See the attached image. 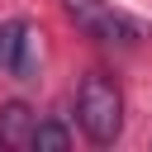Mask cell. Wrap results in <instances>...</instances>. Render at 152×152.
<instances>
[{
    "instance_id": "4",
    "label": "cell",
    "mask_w": 152,
    "mask_h": 152,
    "mask_svg": "<svg viewBox=\"0 0 152 152\" xmlns=\"http://www.w3.org/2000/svg\"><path fill=\"white\" fill-rule=\"evenodd\" d=\"M33 128H38V114L24 100L0 104V147H33Z\"/></svg>"
},
{
    "instance_id": "5",
    "label": "cell",
    "mask_w": 152,
    "mask_h": 152,
    "mask_svg": "<svg viewBox=\"0 0 152 152\" xmlns=\"http://www.w3.org/2000/svg\"><path fill=\"white\" fill-rule=\"evenodd\" d=\"M33 147H38V152H66V147H71V133H66L57 119H38V128H33Z\"/></svg>"
},
{
    "instance_id": "3",
    "label": "cell",
    "mask_w": 152,
    "mask_h": 152,
    "mask_svg": "<svg viewBox=\"0 0 152 152\" xmlns=\"http://www.w3.org/2000/svg\"><path fill=\"white\" fill-rule=\"evenodd\" d=\"M0 66L14 81H33L38 76V28L28 19H10L0 28Z\"/></svg>"
},
{
    "instance_id": "2",
    "label": "cell",
    "mask_w": 152,
    "mask_h": 152,
    "mask_svg": "<svg viewBox=\"0 0 152 152\" xmlns=\"http://www.w3.org/2000/svg\"><path fill=\"white\" fill-rule=\"evenodd\" d=\"M62 10H66V19H71L86 38H95V43H119V48H133V43L142 38V28H138L128 14L109 10L104 0H62Z\"/></svg>"
},
{
    "instance_id": "1",
    "label": "cell",
    "mask_w": 152,
    "mask_h": 152,
    "mask_svg": "<svg viewBox=\"0 0 152 152\" xmlns=\"http://www.w3.org/2000/svg\"><path fill=\"white\" fill-rule=\"evenodd\" d=\"M76 119H81L90 142H100V147L119 142V133H124V95H119V86L104 71H86L81 76V86H76Z\"/></svg>"
}]
</instances>
